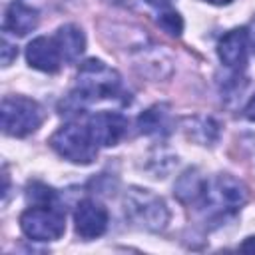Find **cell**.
Masks as SVG:
<instances>
[{
    "mask_svg": "<svg viewBox=\"0 0 255 255\" xmlns=\"http://www.w3.org/2000/svg\"><path fill=\"white\" fill-rule=\"evenodd\" d=\"M122 94V78L102 60H88L80 66L78 84L72 98L82 102L116 100Z\"/></svg>",
    "mask_w": 255,
    "mask_h": 255,
    "instance_id": "cell-1",
    "label": "cell"
},
{
    "mask_svg": "<svg viewBox=\"0 0 255 255\" xmlns=\"http://www.w3.org/2000/svg\"><path fill=\"white\" fill-rule=\"evenodd\" d=\"M247 201V189L245 185L231 177V175H215L211 181L203 183V191L199 197V203L207 217H227L241 209V205Z\"/></svg>",
    "mask_w": 255,
    "mask_h": 255,
    "instance_id": "cell-2",
    "label": "cell"
},
{
    "mask_svg": "<svg viewBox=\"0 0 255 255\" xmlns=\"http://www.w3.org/2000/svg\"><path fill=\"white\" fill-rule=\"evenodd\" d=\"M50 145L64 159L80 165L92 163L98 155V143L94 141L88 126H78V124L62 126L50 137Z\"/></svg>",
    "mask_w": 255,
    "mask_h": 255,
    "instance_id": "cell-3",
    "label": "cell"
},
{
    "mask_svg": "<svg viewBox=\"0 0 255 255\" xmlns=\"http://www.w3.org/2000/svg\"><path fill=\"white\" fill-rule=\"evenodd\" d=\"M2 116V129L8 135L24 137L36 131L44 122V110L38 102L22 96H8L2 100L0 108Z\"/></svg>",
    "mask_w": 255,
    "mask_h": 255,
    "instance_id": "cell-4",
    "label": "cell"
},
{
    "mask_svg": "<svg viewBox=\"0 0 255 255\" xmlns=\"http://www.w3.org/2000/svg\"><path fill=\"white\" fill-rule=\"evenodd\" d=\"M124 205H126V215L135 225H139L147 231L163 229L167 219H169V213H167V207H165L163 199L157 197L155 193L147 191V189L131 187L126 193Z\"/></svg>",
    "mask_w": 255,
    "mask_h": 255,
    "instance_id": "cell-5",
    "label": "cell"
},
{
    "mask_svg": "<svg viewBox=\"0 0 255 255\" xmlns=\"http://www.w3.org/2000/svg\"><path fill=\"white\" fill-rule=\"evenodd\" d=\"M20 229L32 241H56L66 231V217L56 205H32L20 215Z\"/></svg>",
    "mask_w": 255,
    "mask_h": 255,
    "instance_id": "cell-6",
    "label": "cell"
},
{
    "mask_svg": "<svg viewBox=\"0 0 255 255\" xmlns=\"http://www.w3.org/2000/svg\"><path fill=\"white\" fill-rule=\"evenodd\" d=\"M74 223L76 233L84 239L100 237L108 227V211L106 207L96 199H82L74 211Z\"/></svg>",
    "mask_w": 255,
    "mask_h": 255,
    "instance_id": "cell-7",
    "label": "cell"
},
{
    "mask_svg": "<svg viewBox=\"0 0 255 255\" xmlns=\"http://www.w3.org/2000/svg\"><path fill=\"white\" fill-rule=\"evenodd\" d=\"M88 129L98 145L110 147V145H116L124 137L128 129V120L116 112H100L90 118Z\"/></svg>",
    "mask_w": 255,
    "mask_h": 255,
    "instance_id": "cell-8",
    "label": "cell"
},
{
    "mask_svg": "<svg viewBox=\"0 0 255 255\" xmlns=\"http://www.w3.org/2000/svg\"><path fill=\"white\" fill-rule=\"evenodd\" d=\"M26 60L32 68L40 70V72H48V74H54L60 70L62 66V54H60V48L56 44L54 38H34L28 48H26Z\"/></svg>",
    "mask_w": 255,
    "mask_h": 255,
    "instance_id": "cell-9",
    "label": "cell"
},
{
    "mask_svg": "<svg viewBox=\"0 0 255 255\" xmlns=\"http://www.w3.org/2000/svg\"><path fill=\"white\" fill-rule=\"evenodd\" d=\"M247 48H249V38L245 28H235L229 30L217 44V56L219 60L233 70H239L247 62Z\"/></svg>",
    "mask_w": 255,
    "mask_h": 255,
    "instance_id": "cell-10",
    "label": "cell"
},
{
    "mask_svg": "<svg viewBox=\"0 0 255 255\" xmlns=\"http://www.w3.org/2000/svg\"><path fill=\"white\" fill-rule=\"evenodd\" d=\"M38 26V10L32 6H26L24 2H12L6 8L4 16V32H10L14 36H26Z\"/></svg>",
    "mask_w": 255,
    "mask_h": 255,
    "instance_id": "cell-11",
    "label": "cell"
},
{
    "mask_svg": "<svg viewBox=\"0 0 255 255\" xmlns=\"http://www.w3.org/2000/svg\"><path fill=\"white\" fill-rule=\"evenodd\" d=\"M54 40L60 48V54H62L64 62H76L86 50L84 32L76 24H64L62 28H58Z\"/></svg>",
    "mask_w": 255,
    "mask_h": 255,
    "instance_id": "cell-12",
    "label": "cell"
},
{
    "mask_svg": "<svg viewBox=\"0 0 255 255\" xmlns=\"http://www.w3.org/2000/svg\"><path fill=\"white\" fill-rule=\"evenodd\" d=\"M137 128L147 135H165L171 129V116L165 106H153L137 118Z\"/></svg>",
    "mask_w": 255,
    "mask_h": 255,
    "instance_id": "cell-13",
    "label": "cell"
},
{
    "mask_svg": "<svg viewBox=\"0 0 255 255\" xmlns=\"http://www.w3.org/2000/svg\"><path fill=\"white\" fill-rule=\"evenodd\" d=\"M203 179H199L195 175V171H187L183 173V177L177 181V187H175V193L181 201L189 203V201H197L201 197V191H203Z\"/></svg>",
    "mask_w": 255,
    "mask_h": 255,
    "instance_id": "cell-14",
    "label": "cell"
},
{
    "mask_svg": "<svg viewBox=\"0 0 255 255\" xmlns=\"http://www.w3.org/2000/svg\"><path fill=\"white\" fill-rule=\"evenodd\" d=\"M26 197L32 205H56V191L44 183H30Z\"/></svg>",
    "mask_w": 255,
    "mask_h": 255,
    "instance_id": "cell-15",
    "label": "cell"
},
{
    "mask_svg": "<svg viewBox=\"0 0 255 255\" xmlns=\"http://www.w3.org/2000/svg\"><path fill=\"white\" fill-rule=\"evenodd\" d=\"M157 24H159V28H161L163 32H167V34H171V36H179L181 30H183V20H181V16H179L177 12H173V10H163V12L159 14V18H157Z\"/></svg>",
    "mask_w": 255,
    "mask_h": 255,
    "instance_id": "cell-16",
    "label": "cell"
},
{
    "mask_svg": "<svg viewBox=\"0 0 255 255\" xmlns=\"http://www.w3.org/2000/svg\"><path fill=\"white\" fill-rule=\"evenodd\" d=\"M16 48L14 46H10L8 42H2V64L4 66H10L12 64V60L16 58Z\"/></svg>",
    "mask_w": 255,
    "mask_h": 255,
    "instance_id": "cell-17",
    "label": "cell"
},
{
    "mask_svg": "<svg viewBox=\"0 0 255 255\" xmlns=\"http://www.w3.org/2000/svg\"><path fill=\"white\" fill-rule=\"evenodd\" d=\"M145 2H147L149 6H153V8H157V10H167L173 0H145Z\"/></svg>",
    "mask_w": 255,
    "mask_h": 255,
    "instance_id": "cell-18",
    "label": "cell"
},
{
    "mask_svg": "<svg viewBox=\"0 0 255 255\" xmlns=\"http://www.w3.org/2000/svg\"><path fill=\"white\" fill-rule=\"evenodd\" d=\"M241 251H247V253H255V237H247L241 245H239Z\"/></svg>",
    "mask_w": 255,
    "mask_h": 255,
    "instance_id": "cell-19",
    "label": "cell"
},
{
    "mask_svg": "<svg viewBox=\"0 0 255 255\" xmlns=\"http://www.w3.org/2000/svg\"><path fill=\"white\" fill-rule=\"evenodd\" d=\"M245 116H247V120L255 122V96L249 100V104H247V108H245Z\"/></svg>",
    "mask_w": 255,
    "mask_h": 255,
    "instance_id": "cell-20",
    "label": "cell"
},
{
    "mask_svg": "<svg viewBox=\"0 0 255 255\" xmlns=\"http://www.w3.org/2000/svg\"><path fill=\"white\" fill-rule=\"evenodd\" d=\"M247 38H249L251 48L255 50V18L251 20V24H249V28H247Z\"/></svg>",
    "mask_w": 255,
    "mask_h": 255,
    "instance_id": "cell-21",
    "label": "cell"
},
{
    "mask_svg": "<svg viewBox=\"0 0 255 255\" xmlns=\"http://www.w3.org/2000/svg\"><path fill=\"white\" fill-rule=\"evenodd\" d=\"M205 2H209V4H217V6H221V4H229L231 0H205Z\"/></svg>",
    "mask_w": 255,
    "mask_h": 255,
    "instance_id": "cell-22",
    "label": "cell"
}]
</instances>
